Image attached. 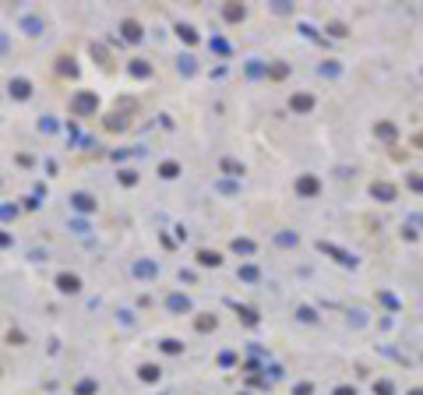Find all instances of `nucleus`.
<instances>
[{
	"label": "nucleus",
	"instance_id": "2",
	"mask_svg": "<svg viewBox=\"0 0 423 395\" xmlns=\"http://www.w3.org/2000/svg\"><path fill=\"white\" fill-rule=\"evenodd\" d=\"M198 257H201V265H219V254L215 251H201Z\"/></svg>",
	"mask_w": 423,
	"mask_h": 395
},
{
	"label": "nucleus",
	"instance_id": "1",
	"mask_svg": "<svg viewBox=\"0 0 423 395\" xmlns=\"http://www.w3.org/2000/svg\"><path fill=\"white\" fill-rule=\"evenodd\" d=\"M60 290H78V279H74V276H60Z\"/></svg>",
	"mask_w": 423,
	"mask_h": 395
},
{
	"label": "nucleus",
	"instance_id": "3",
	"mask_svg": "<svg viewBox=\"0 0 423 395\" xmlns=\"http://www.w3.org/2000/svg\"><path fill=\"white\" fill-rule=\"evenodd\" d=\"M416 145H420V148H423V134H420V138H416Z\"/></svg>",
	"mask_w": 423,
	"mask_h": 395
}]
</instances>
